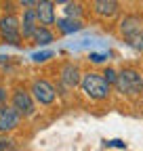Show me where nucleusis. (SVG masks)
<instances>
[{
    "mask_svg": "<svg viewBox=\"0 0 143 151\" xmlns=\"http://www.w3.org/2000/svg\"><path fill=\"white\" fill-rule=\"evenodd\" d=\"M120 94L129 99H135V97H143V76L139 69L135 67H124L118 71V82L114 86Z\"/></svg>",
    "mask_w": 143,
    "mask_h": 151,
    "instance_id": "f257e3e1",
    "label": "nucleus"
},
{
    "mask_svg": "<svg viewBox=\"0 0 143 151\" xmlns=\"http://www.w3.org/2000/svg\"><path fill=\"white\" fill-rule=\"evenodd\" d=\"M80 88H82V92H84L91 101H103V99L110 97V92H112V86L105 82L103 73H97V71H86V73H82Z\"/></svg>",
    "mask_w": 143,
    "mask_h": 151,
    "instance_id": "f03ea898",
    "label": "nucleus"
},
{
    "mask_svg": "<svg viewBox=\"0 0 143 151\" xmlns=\"http://www.w3.org/2000/svg\"><path fill=\"white\" fill-rule=\"evenodd\" d=\"M0 38L2 42L13 44V46H21L23 36H21V19L17 15H2L0 17Z\"/></svg>",
    "mask_w": 143,
    "mask_h": 151,
    "instance_id": "7ed1b4c3",
    "label": "nucleus"
},
{
    "mask_svg": "<svg viewBox=\"0 0 143 151\" xmlns=\"http://www.w3.org/2000/svg\"><path fill=\"white\" fill-rule=\"evenodd\" d=\"M11 105L19 111V116L21 118H32L34 113H36V101L32 97V92L27 88H21V86H17L11 94Z\"/></svg>",
    "mask_w": 143,
    "mask_h": 151,
    "instance_id": "20e7f679",
    "label": "nucleus"
},
{
    "mask_svg": "<svg viewBox=\"0 0 143 151\" xmlns=\"http://www.w3.org/2000/svg\"><path fill=\"white\" fill-rule=\"evenodd\" d=\"M30 92H32L34 101L40 103V105H53L55 99H57V88L53 86L48 80H44V78L34 80L32 86H30Z\"/></svg>",
    "mask_w": 143,
    "mask_h": 151,
    "instance_id": "39448f33",
    "label": "nucleus"
},
{
    "mask_svg": "<svg viewBox=\"0 0 143 151\" xmlns=\"http://www.w3.org/2000/svg\"><path fill=\"white\" fill-rule=\"evenodd\" d=\"M118 29H120V36L124 38V42L131 40L133 36L143 34V17L137 15V13L124 15V17H122V21L118 23Z\"/></svg>",
    "mask_w": 143,
    "mask_h": 151,
    "instance_id": "423d86ee",
    "label": "nucleus"
},
{
    "mask_svg": "<svg viewBox=\"0 0 143 151\" xmlns=\"http://www.w3.org/2000/svg\"><path fill=\"white\" fill-rule=\"evenodd\" d=\"M21 124V116L13 105L0 107V132H11Z\"/></svg>",
    "mask_w": 143,
    "mask_h": 151,
    "instance_id": "0eeeda50",
    "label": "nucleus"
},
{
    "mask_svg": "<svg viewBox=\"0 0 143 151\" xmlns=\"http://www.w3.org/2000/svg\"><path fill=\"white\" fill-rule=\"evenodd\" d=\"M59 80L61 84H65L67 88H74L82 82V73H80V67L76 63H63L61 69H59Z\"/></svg>",
    "mask_w": 143,
    "mask_h": 151,
    "instance_id": "6e6552de",
    "label": "nucleus"
},
{
    "mask_svg": "<svg viewBox=\"0 0 143 151\" xmlns=\"http://www.w3.org/2000/svg\"><path fill=\"white\" fill-rule=\"evenodd\" d=\"M36 15H38V21L44 27H51L57 23V15H55V2L51 0H40L38 6H36Z\"/></svg>",
    "mask_w": 143,
    "mask_h": 151,
    "instance_id": "1a4fd4ad",
    "label": "nucleus"
},
{
    "mask_svg": "<svg viewBox=\"0 0 143 151\" xmlns=\"http://www.w3.org/2000/svg\"><path fill=\"white\" fill-rule=\"evenodd\" d=\"M91 9L101 19H112L120 13V2H116V0H95V2H91Z\"/></svg>",
    "mask_w": 143,
    "mask_h": 151,
    "instance_id": "9d476101",
    "label": "nucleus"
},
{
    "mask_svg": "<svg viewBox=\"0 0 143 151\" xmlns=\"http://www.w3.org/2000/svg\"><path fill=\"white\" fill-rule=\"evenodd\" d=\"M38 27H40V21H38V15H36V9L23 11V19H21V36H23V40H32Z\"/></svg>",
    "mask_w": 143,
    "mask_h": 151,
    "instance_id": "9b49d317",
    "label": "nucleus"
},
{
    "mask_svg": "<svg viewBox=\"0 0 143 151\" xmlns=\"http://www.w3.org/2000/svg\"><path fill=\"white\" fill-rule=\"evenodd\" d=\"M55 25H57L59 34H63V36L74 34V32L82 29V21H76V19H69V17H59Z\"/></svg>",
    "mask_w": 143,
    "mask_h": 151,
    "instance_id": "f8f14e48",
    "label": "nucleus"
},
{
    "mask_svg": "<svg viewBox=\"0 0 143 151\" xmlns=\"http://www.w3.org/2000/svg\"><path fill=\"white\" fill-rule=\"evenodd\" d=\"M32 42L38 44V46H46V44H51V42H55V34H53L51 27L40 25L38 29H36V34H34V38H32Z\"/></svg>",
    "mask_w": 143,
    "mask_h": 151,
    "instance_id": "ddd939ff",
    "label": "nucleus"
},
{
    "mask_svg": "<svg viewBox=\"0 0 143 151\" xmlns=\"http://www.w3.org/2000/svg\"><path fill=\"white\" fill-rule=\"evenodd\" d=\"M63 13H65V17L80 21V17L84 15V4L82 2H65L63 4Z\"/></svg>",
    "mask_w": 143,
    "mask_h": 151,
    "instance_id": "4468645a",
    "label": "nucleus"
},
{
    "mask_svg": "<svg viewBox=\"0 0 143 151\" xmlns=\"http://www.w3.org/2000/svg\"><path fill=\"white\" fill-rule=\"evenodd\" d=\"M103 78H105V82L110 84V86H116V82H118V71H116L114 67H105V69H103Z\"/></svg>",
    "mask_w": 143,
    "mask_h": 151,
    "instance_id": "2eb2a0df",
    "label": "nucleus"
},
{
    "mask_svg": "<svg viewBox=\"0 0 143 151\" xmlns=\"http://www.w3.org/2000/svg\"><path fill=\"white\" fill-rule=\"evenodd\" d=\"M126 44H129L131 48H135V50L143 52V34H137V36H133L131 40H126Z\"/></svg>",
    "mask_w": 143,
    "mask_h": 151,
    "instance_id": "dca6fc26",
    "label": "nucleus"
},
{
    "mask_svg": "<svg viewBox=\"0 0 143 151\" xmlns=\"http://www.w3.org/2000/svg\"><path fill=\"white\" fill-rule=\"evenodd\" d=\"M53 57V50H42V52H36V55H32V59L36 61V63H44V61H48Z\"/></svg>",
    "mask_w": 143,
    "mask_h": 151,
    "instance_id": "f3484780",
    "label": "nucleus"
},
{
    "mask_svg": "<svg viewBox=\"0 0 143 151\" xmlns=\"http://www.w3.org/2000/svg\"><path fill=\"white\" fill-rule=\"evenodd\" d=\"M88 59H91L93 63H103V61H105V55H99V52H91V55H88Z\"/></svg>",
    "mask_w": 143,
    "mask_h": 151,
    "instance_id": "a211bd4d",
    "label": "nucleus"
},
{
    "mask_svg": "<svg viewBox=\"0 0 143 151\" xmlns=\"http://www.w3.org/2000/svg\"><path fill=\"white\" fill-rule=\"evenodd\" d=\"M11 147H13V143L9 139H0V151H9Z\"/></svg>",
    "mask_w": 143,
    "mask_h": 151,
    "instance_id": "6ab92c4d",
    "label": "nucleus"
},
{
    "mask_svg": "<svg viewBox=\"0 0 143 151\" xmlns=\"http://www.w3.org/2000/svg\"><path fill=\"white\" fill-rule=\"evenodd\" d=\"M6 105V90L0 86V107H4Z\"/></svg>",
    "mask_w": 143,
    "mask_h": 151,
    "instance_id": "aec40b11",
    "label": "nucleus"
},
{
    "mask_svg": "<svg viewBox=\"0 0 143 151\" xmlns=\"http://www.w3.org/2000/svg\"><path fill=\"white\" fill-rule=\"evenodd\" d=\"M107 145H116V147H122V149H124V147H126V145H124L122 141H110V143H107Z\"/></svg>",
    "mask_w": 143,
    "mask_h": 151,
    "instance_id": "412c9836",
    "label": "nucleus"
},
{
    "mask_svg": "<svg viewBox=\"0 0 143 151\" xmlns=\"http://www.w3.org/2000/svg\"><path fill=\"white\" fill-rule=\"evenodd\" d=\"M0 40H2V38H0Z\"/></svg>",
    "mask_w": 143,
    "mask_h": 151,
    "instance_id": "4be33fe9",
    "label": "nucleus"
},
{
    "mask_svg": "<svg viewBox=\"0 0 143 151\" xmlns=\"http://www.w3.org/2000/svg\"><path fill=\"white\" fill-rule=\"evenodd\" d=\"M141 99H143V97H141Z\"/></svg>",
    "mask_w": 143,
    "mask_h": 151,
    "instance_id": "5701e85b",
    "label": "nucleus"
}]
</instances>
